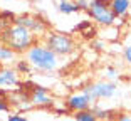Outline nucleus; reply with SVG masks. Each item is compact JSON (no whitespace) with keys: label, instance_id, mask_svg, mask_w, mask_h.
Returning <instances> with one entry per match:
<instances>
[{"label":"nucleus","instance_id":"obj_21","mask_svg":"<svg viewBox=\"0 0 131 121\" xmlns=\"http://www.w3.org/2000/svg\"><path fill=\"white\" fill-rule=\"evenodd\" d=\"M123 57H124V61L131 66V46H126L123 49Z\"/></svg>","mask_w":131,"mask_h":121},{"label":"nucleus","instance_id":"obj_14","mask_svg":"<svg viewBox=\"0 0 131 121\" xmlns=\"http://www.w3.org/2000/svg\"><path fill=\"white\" fill-rule=\"evenodd\" d=\"M14 69L19 72V76H20V74L30 76L32 71H34V69H32V66L29 64V61H27L25 57H24V59H17V61H15V67H14Z\"/></svg>","mask_w":131,"mask_h":121},{"label":"nucleus","instance_id":"obj_2","mask_svg":"<svg viewBox=\"0 0 131 121\" xmlns=\"http://www.w3.org/2000/svg\"><path fill=\"white\" fill-rule=\"evenodd\" d=\"M0 40L4 44H7L15 54H25L37 42V37L29 29L17 25V24H12V25H8L7 29L2 30Z\"/></svg>","mask_w":131,"mask_h":121},{"label":"nucleus","instance_id":"obj_9","mask_svg":"<svg viewBox=\"0 0 131 121\" xmlns=\"http://www.w3.org/2000/svg\"><path fill=\"white\" fill-rule=\"evenodd\" d=\"M29 101L35 108H46V106H50L54 103L52 98H50L49 91H47V87H44V86H34L32 87L30 94H29Z\"/></svg>","mask_w":131,"mask_h":121},{"label":"nucleus","instance_id":"obj_7","mask_svg":"<svg viewBox=\"0 0 131 121\" xmlns=\"http://www.w3.org/2000/svg\"><path fill=\"white\" fill-rule=\"evenodd\" d=\"M66 108L72 113H79V111H86V109H91V99L86 96L82 91H77V93H72L67 96L66 99Z\"/></svg>","mask_w":131,"mask_h":121},{"label":"nucleus","instance_id":"obj_19","mask_svg":"<svg viewBox=\"0 0 131 121\" xmlns=\"http://www.w3.org/2000/svg\"><path fill=\"white\" fill-rule=\"evenodd\" d=\"M91 25H93V20H81V22L76 25V30H79V34H81V32L86 30V29H89Z\"/></svg>","mask_w":131,"mask_h":121},{"label":"nucleus","instance_id":"obj_15","mask_svg":"<svg viewBox=\"0 0 131 121\" xmlns=\"http://www.w3.org/2000/svg\"><path fill=\"white\" fill-rule=\"evenodd\" d=\"M74 121H97V118L94 114V109H86L74 113Z\"/></svg>","mask_w":131,"mask_h":121},{"label":"nucleus","instance_id":"obj_12","mask_svg":"<svg viewBox=\"0 0 131 121\" xmlns=\"http://www.w3.org/2000/svg\"><path fill=\"white\" fill-rule=\"evenodd\" d=\"M15 57H17L15 52L12 51V49L7 46V44H4L2 40H0V64L10 62V61H14Z\"/></svg>","mask_w":131,"mask_h":121},{"label":"nucleus","instance_id":"obj_16","mask_svg":"<svg viewBox=\"0 0 131 121\" xmlns=\"http://www.w3.org/2000/svg\"><path fill=\"white\" fill-rule=\"evenodd\" d=\"M104 76H106V79H108V81H113V82H114V79H118L119 72H118V69H116L114 66H106V67H104Z\"/></svg>","mask_w":131,"mask_h":121},{"label":"nucleus","instance_id":"obj_8","mask_svg":"<svg viewBox=\"0 0 131 121\" xmlns=\"http://www.w3.org/2000/svg\"><path fill=\"white\" fill-rule=\"evenodd\" d=\"M20 86V78L14 67H0V91H8Z\"/></svg>","mask_w":131,"mask_h":121},{"label":"nucleus","instance_id":"obj_5","mask_svg":"<svg viewBox=\"0 0 131 121\" xmlns=\"http://www.w3.org/2000/svg\"><path fill=\"white\" fill-rule=\"evenodd\" d=\"M82 93L91 99V103H96L99 99H111L114 98V94L118 93V86L113 81L108 79H101V81L91 82L88 86L82 87Z\"/></svg>","mask_w":131,"mask_h":121},{"label":"nucleus","instance_id":"obj_20","mask_svg":"<svg viewBox=\"0 0 131 121\" xmlns=\"http://www.w3.org/2000/svg\"><path fill=\"white\" fill-rule=\"evenodd\" d=\"M74 4L77 5V8H79V12H81V10L88 12L89 5H91V0H74Z\"/></svg>","mask_w":131,"mask_h":121},{"label":"nucleus","instance_id":"obj_6","mask_svg":"<svg viewBox=\"0 0 131 121\" xmlns=\"http://www.w3.org/2000/svg\"><path fill=\"white\" fill-rule=\"evenodd\" d=\"M14 24L17 25H22V27L29 29L35 37L39 35H46L47 34V24L44 22L40 17H35V15H30V14H20V15L15 17Z\"/></svg>","mask_w":131,"mask_h":121},{"label":"nucleus","instance_id":"obj_22","mask_svg":"<svg viewBox=\"0 0 131 121\" xmlns=\"http://www.w3.org/2000/svg\"><path fill=\"white\" fill-rule=\"evenodd\" d=\"M114 121H131V114H128V113H121V114H118L116 116V119Z\"/></svg>","mask_w":131,"mask_h":121},{"label":"nucleus","instance_id":"obj_11","mask_svg":"<svg viewBox=\"0 0 131 121\" xmlns=\"http://www.w3.org/2000/svg\"><path fill=\"white\" fill-rule=\"evenodd\" d=\"M57 10L61 12V14H64V15H72V14H77V12H79V8L74 4V0H59Z\"/></svg>","mask_w":131,"mask_h":121},{"label":"nucleus","instance_id":"obj_24","mask_svg":"<svg viewBox=\"0 0 131 121\" xmlns=\"http://www.w3.org/2000/svg\"><path fill=\"white\" fill-rule=\"evenodd\" d=\"M4 2H14V0H4Z\"/></svg>","mask_w":131,"mask_h":121},{"label":"nucleus","instance_id":"obj_3","mask_svg":"<svg viewBox=\"0 0 131 121\" xmlns=\"http://www.w3.org/2000/svg\"><path fill=\"white\" fill-rule=\"evenodd\" d=\"M44 44L52 52H56L59 57H69L77 49L74 37L69 34H64V32H47L44 35Z\"/></svg>","mask_w":131,"mask_h":121},{"label":"nucleus","instance_id":"obj_18","mask_svg":"<svg viewBox=\"0 0 131 121\" xmlns=\"http://www.w3.org/2000/svg\"><path fill=\"white\" fill-rule=\"evenodd\" d=\"M7 121H30L27 116H24L22 113H8Z\"/></svg>","mask_w":131,"mask_h":121},{"label":"nucleus","instance_id":"obj_1","mask_svg":"<svg viewBox=\"0 0 131 121\" xmlns=\"http://www.w3.org/2000/svg\"><path fill=\"white\" fill-rule=\"evenodd\" d=\"M25 59L32 66V69L39 71V72H54L61 66V57L50 51L46 44L40 42H35L25 52Z\"/></svg>","mask_w":131,"mask_h":121},{"label":"nucleus","instance_id":"obj_4","mask_svg":"<svg viewBox=\"0 0 131 121\" xmlns=\"http://www.w3.org/2000/svg\"><path fill=\"white\" fill-rule=\"evenodd\" d=\"M111 0H91V5L88 8V15L96 25L101 27H113L116 24V15L113 14L111 7H109Z\"/></svg>","mask_w":131,"mask_h":121},{"label":"nucleus","instance_id":"obj_17","mask_svg":"<svg viewBox=\"0 0 131 121\" xmlns=\"http://www.w3.org/2000/svg\"><path fill=\"white\" fill-rule=\"evenodd\" d=\"M0 113H10V103L0 91Z\"/></svg>","mask_w":131,"mask_h":121},{"label":"nucleus","instance_id":"obj_23","mask_svg":"<svg viewBox=\"0 0 131 121\" xmlns=\"http://www.w3.org/2000/svg\"><path fill=\"white\" fill-rule=\"evenodd\" d=\"M91 46H93L96 51H101V49H103V42H96V40H93V42H91Z\"/></svg>","mask_w":131,"mask_h":121},{"label":"nucleus","instance_id":"obj_13","mask_svg":"<svg viewBox=\"0 0 131 121\" xmlns=\"http://www.w3.org/2000/svg\"><path fill=\"white\" fill-rule=\"evenodd\" d=\"M94 114H96L97 121H114L116 116H118V114L113 109H109V108H96V109H94Z\"/></svg>","mask_w":131,"mask_h":121},{"label":"nucleus","instance_id":"obj_10","mask_svg":"<svg viewBox=\"0 0 131 121\" xmlns=\"http://www.w3.org/2000/svg\"><path fill=\"white\" fill-rule=\"evenodd\" d=\"M109 7L116 15V19H124L128 15V12L131 10V0H111Z\"/></svg>","mask_w":131,"mask_h":121}]
</instances>
